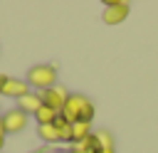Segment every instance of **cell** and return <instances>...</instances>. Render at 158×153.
Masks as SVG:
<instances>
[{
  "instance_id": "obj_12",
  "label": "cell",
  "mask_w": 158,
  "mask_h": 153,
  "mask_svg": "<svg viewBox=\"0 0 158 153\" xmlns=\"http://www.w3.org/2000/svg\"><path fill=\"white\" fill-rule=\"evenodd\" d=\"M37 133H40V138L47 141V143H57V141H59V131H57L54 123H49V126H37Z\"/></svg>"
},
{
  "instance_id": "obj_2",
  "label": "cell",
  "mask_w": 158,
  "mask_h": 153,
  "mask_svg": "<svg viewBox=\"0 0 158 153\" xmlns=\"http://www.w3.org/2000/svg\"><path fill=\"white\" fill-rule=\"evenodd\" d=\"M30 86H37V89H49V86H54V81H57V69L52 67V64H35V67H30V72H27V79H25Z\"/></svg>"
},
{
  "instance_id": "obj_1",
  "label": "cell",
  "mask_w": 158,
  "mask_h": 153,
  "mask_svg": "<svg viewBox=\"0 0 158 153\" xmlns=\"http://www.w3.org/2000/svg\"><path fill=\"white\" fill-rule=\"evenodd\" d=\"M69 123H77V121H86V123H91V118H94V104L84 96V94H69V99H67V104H64V109L59 111Z\"/></svg>"
},
{
  "instance_id": "obj_5",
  "label": "cell",
  "mask_w": 158,
  "mask_h": 153,
  "mask_svg": "<svg viewBox=\"0 0 158 153\" xmlns=\"http://www.w3.org/2000/svg\"><path fill=\"white\" fill-rule=\"evenodd\" d=\"M0 118H2L5 133H20V131H25V126H27V114H22L20 109H10V111H5Z\"/></svg>"
},
{
  "instance_id": "obj_9",
  "label": "cell",
  "mask_w": 158,
  "mask_h": 153,
  "mask_svg": "<svg viewBox=\"0 0 158 153\" xmlns=\"http://www.w3.org/2000/svg\"><path fill=\"white\" fill-rule=\"evenodd\" d=\"M89 136H91V123H86V121L72 123V141H74V143H79V141H84V138H89Z\"/></svg>"
},
{
  "instance_id": "obj_8",
  "label": "cell",
  "mask_w": 158,
  "mask_h": 153,
  "mask_svg": "<svg viewBox=\"0 0 158 153\" xmlns=\"http://www.w3.org/2000/svg\"><path fill=\"white\" fill-rule=\"evenodd\" d=\"M72 151H77V153H101V146H99L96 133H91L89 138H84V141L74 143V148H72Z\"/></svg>"
},
{
  "instance_id": "obj_13",
  "label": "cell",
  "mask_w": 158,
  "mask_h": 153,
  "mask_svg": "<svg viewBox=\"0 0 158 153\" xmlns=\"http://www.w3.org/2000/svg\"><path fill=\"white\" fill-rule=\"evenodd\" d=\"M96 138H99L101 151H114V136L109 131H96Z\"/></svg>"
},
{
  "instance_id": "obj_10",
  "label": "cell",
  "mask_w": 158,
  "mask_h": 153,
  "mask_svg": "<svg viewBox=\"0 0 158 153\" xmlns=\"http://www.w3.org/2000/svg\"><path fill=\"white\" fill-rule=\"evenodd\" d=\"M57 116H59V114H57L54 109H49V106L42 104V109L35 114V121H37V126H49V123H54Z\"/></svg>"
},
{
  "instance_id": "obj_7",
  "label": "cell",
  "mask_w": 158,
  "mask_h": 153,
  "mask_svg": "<svg viewBox=\"0 0 158 153\" xmlns=\"http://www.w3.org/2000/svg\"><path fill=\"white\" fill-rule=\"evenodd\" d=\"M2 94H5V96H15V99H20V96L30 94V84H27L25 79H15V76H7Z\"/></svg>"
},
{
  "instance_id": "obj_16",
  "label": "cell",
  "mask_w": 158,
  "mask_h": 153,
  "mask_svg": "<svg viewBox=\"0 0 158 153\" xmlns=\"http://www.w3.org/2000/svg\"><path fill=\"white\" fill-rule=\"evenodd\" d=\"M69 153H77V151H69Z\"/></svg>"
},
{
  "instance_id": "obj_11",
  "label": "cell",
  "mask_w": 158,
  "mask_h": 153,
  "mask_svg": "<svg viewBox=\"0 0 158 153\" xmlns=\"http://www.w3.org/2000/svg\"><path fill=\"white\" fill-rule=\"evenodd\" d=\"M54 126H57V131H59V141H72V123H69L62 114L54 118Z\"/></svg>"
},
{
  "instance_id": "obj_14",
  "label": "cell",
  "mask_w": 158,
  "mask_h": 153,
  "mask_svg": "<svg viewBox=\"0 0 158 153\" xmlns=\"http://www.w3.org/2000/svg\"><path fill=\"white\" fill-rule=\"evenodd\" d=\"M5 81H7V76H5V74H0V94H2V89H5Z\"/></svg>"
},
{
  "instance_id": "obj_3",
  "label": "cell",
  "mask_w": 158,
  "mask_h": 153,
  "mask_svg": "<svg viewBox=\"0 0 158 153\" xmlns=\"http://www.w3.org/2000/svg\"><path fill=\"white\" fill-rule=\"evenodd\" d=\"M42 94V104L44 106H49V109H54L57 114L64 109V104H67V99H69V91L64 89V86H49V89H44V91H40Z\"/></svg>"
},
{
  "instance_id": "obj_15",
  "label": "cell",
  "mask_w": 158,
  "mask_h": 153,
  "mask_svg": "<svg viewBox=\"0 0 158 153\" xmlns=\"http://www.w3.org/2000/svg\"><path fill=\"white\" fill-rule=\"evenodd\" d=\"M101 153H114V151H101Z\"/></svg>"
},
{
  "instance_id": "obj_6",
  "label": "cell",
  "mask_w": 158,
  "mask_h": 153,
  "mask_svg": "<svg viewBox=\"0 0 158 153\" xmlns=\"http://www.w3.org/2000/svg\"><path fill=\"white\" fill-rule=\"evenodd\" d=\"M17 109H20L22 114H32V116H35V114L42 109V94L30 91V94L20 96V99H17Z\"/></svg>"
},
{
  "instance_id": "obj_4",
  "label": "cell",
  "mask_w": 158,
  "mask_h": 153,
  "mask_svg": "<svg viewBox=\"0 0 158 153\" xmlns=\"http://www.w3.org/2000/svg\"><path fill=\"white\" fill-rule=\"evenodd\" d=\"M101 17H104L106 25H118V22H123L128 17V5L123 0H109Z\"/></svg>"
}]
</instances>
